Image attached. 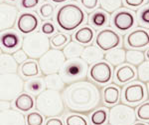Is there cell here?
<instances>
[{
  "label": "cell",
  "mask_w": 149,
  "mask_h": 125,
  "mask_svg": "<svg viewBox=\"0 0 149 125\" xmlns=\"http://www.w3.org/2000/svg\"><path fill=\"white\" fill-rule=\"evenodd\" d=\"M62 92L65 107L76 114H88L102 103L100 88L88 80L69 84Z\"/></svg>",
  "instance_id": "obj_1"
},
{
  "label": "cell",
  "mask_w": 149,
  "mask_h": 125,
  "mask_svg": "<svg viewBox=\"0 0 149 125\" xmlns=\"http://www.w3.org/2000/svg\"><path fill=\"white\" fill-rule=\"evenodd\" d=\"M35 102L37 111L44 117H59L65 112L62 93L58 91L45 89L39 95H37Z\"/></svg>",
  "instance_id": "obj_2"
},
{
  "label": "cell",
  "mask_w": 149,
  "mask_h": 125,
  "mask_svg": "<svg viewBox=\"0 0 149 125\" xmlns=\"http://www.w3.org/2000/svg\"><path fill=\"white\" fill-rule=\"evenodd\" d=\"M86 14L83 9L76 3H67L58 9L56 22L64 31H74L84 23Z\"/></svg>",
  "instance_id": "obj_3"
},
{
  "label": "cell",
  "mask_w": 149,
  "mask_h": 125,
  "mask_svg": "<svg viewBox=\"0 0 149 125\" xmlns=\"http://www.w3.org/2000/svg\"><path fill=\"white\" fill-rule=\"evenodd\" d=\"M88 73V64L84 61L81 57L79 58L68 59L65 61L59 75L65 85L78 82V81L86 80Z\"/></svg>",
  "instance_id": "obj_4"
},
{
  "label": "cell",
  "mask_w": 149,
  "mask_h": 125,
  "mask_svg": "<svg viewBox=\"0 0 149 125\" xmlns=\"http://www.w3.org/2000/svg\"><path fill=\"white\" fill-rule=\"evenodd\" d=\"M23 50L31 59H39L50 49V39L41 32H33L26 35L21 42Z\"/></svg>",
  "instance_id": "obj_5"
},
{
  "label": "cell",
  "mask_w": 149,
  "mask_h": 125,
  "mask_svg": "<svg viewBox=\"0 0 149 125\" xmlns=\"http://www.w3.org/2000/svg\"><path fill=\"white\" fill-rule=\"evenodd\" d=\"M23 79L17 73L0 75V101L11 102L23 92Z\"/></svg>",
  "instance_id": "obj_6"
},
{
  "label": "cell",
  "mask_w": 149,
  "mask_h": 125,
  "mask_svg": "<svg viewBox=\"0 0 149 125\" xmlns=\"http://www.w3.org/2000/svg\"><path fill=\"white\" fill-rule=\"evenodd\" d=\"M38 65L40 72L43 75H50V74L59 73L62 66L66 61L63 51L60 49H49L45 54L40 57Z\"/></svg>",
  "instance_id": "obj_7"
},
{
  "label": "cell",
  "mask_w": 149,
  "mask_h": 125,
  "mask_svg": "<svg viewBox=\"0 0 149 125\" xmlns=\"http://www.w3.org/2000/svg\"><path fill=\"white\" fill-rule=\"evenodd\" d=\"M109 125H133L135 123V110L126 104L113 105L107 113Z\"/></svg>",
  "instance_id": "obj_8"
},
{
  "label": "cell",
  "mask_w": 149,
  "mask_h": 125,
  "mask_svg": "<svg viewBox=\"0 0 149 125\" xmlns=\"http://www.w3.org/2000/svg\"><path fill=\"white\" fill-rule=\"evenodd\" d=\"M147 98V89L142 83L132 82L124 87L122 91V101L126 105L136 106Z\"/></svg>",
  "instance_id": "obj_9"
},
{
  "label": "cell",
  "mask_w": 149,
  "mask_h": 125,
  "mask_svg": "<svg viewBox=\"0 0 149 125\" xmlns=\"http://www.w3.org/2000/svg\"><path fill=\"white\" fill-rule=\"evenodd\" d=\"M120 44V36L110 28H104L97 33L95 37V46L102 51H109L118 47Z\"/></svg>",
  "instance_id": "obj_10"
},
{
  "label": "cell",
  "mask_w": 149,
  "mask_h": 125,
  "mask_svg": "<svg viewBox=\"0 0 149 125\" xmlns=\"http://www.w3.org/2000/svg\"><path fill=\"white\" fill-rule=\"evenodd\" d=\"M88 74L93 81L97 84H107L112 79V67L107 61H98L93 63L91 68H88Z\"/></svg>",
  "instance_id": "obj_11"
},
{
  "label": "cell",
  "mask_w": 149,
  "mask_h": 125,
  "mask_svg": "<svg viewBox=\"0 0 149 125\" xmlns=\"http://www.w3.org/2000/svg\"><path fill=\"white\" fill-rule=\"evenodd\" d=\"M18 9L9 3H0V32L10 30L16 23Z\"/></svg>",
  "instance_id": "obj_12"
},
{
  "label": "cell",
  "mask_w": 149,
  "mask_h": 125,
  "mask_svg": "<svg viewBox=\"0 0 149 125\" xmlns=\"http://www.w3.org/2000/svg\"><path fill=\"white\" fill-rule=\"evenodd\" d=\"M40 21L34 13L31 12H23L19 15L18 19L16 20V26L17 29L22 34H31L35 32L39 27Z\"/></svg>",
  "instance_id": "obj_13"
},
{
  "label": "cell",
  "mask_w": 149,
  "mask_h": 125,
  "mask_svg": "<svg viewBox=\"0 0 149 125\" xmlns=\"http://www.w3.org/2000/svg\"><path fill=\"white\" fill-rule=\"evenodd\" d=\"M112 24L116 29L121 32L128 31L135 25V16L130 10L117 11L112 17Z\"/></svg>",
  "instance_id": "obj_14"
},
{
  "label": "cell",
  "mask_w": 149,
  "mask_h": 125,
  "mask_svg": "<svg viewBox=\"0 0 149 125\" xmlns=\"http://www.w3.org/2000/svg\"><path fill=\"white\" fill-rule=\"evenodd\" d=\"M125 44L129 48L133 49L147 47L149 44V34L147 30L143 28H137L133 30L125 37Z\"/></svg>",
  "instance_id": "obj_15"
},
{
  "label": "cell",
  "mask_w": 149,
  "mask_h": 125,
  "mask_svg": "<svg viewBox=\"0 0 149 125\" xmlns=\"http://www.w3.org/2000/svg\"><path fill=\"white\" fill-rule=\"evenodd\" d=\"M0 45L6 51H14L21 45V37L16 31L7 30L0 34Z\"/></svg>",
  "instance_id": "obj_16"
},
{
  "label": "cell",
  "mask_w": 149,
  "mask_h": 125,
  "mask_svg": "<svg viewBox=\"0 0 149 125\" xmlns=\"http://www.w3.org/2000/svg\"><path fill=\"white\" fill-rule=\"evenodd\" d=\"M0 125H26L25 116L16 109L0 111Z\"/></svg>",
  "instance_id": "obj_17"
},
{
  "label": "cell",
  "mask_w": 149,
  "mask_h": 125,
  "mask_svg": "<svg viewBox=\"0 0 149 125\" xmlns=\"http://www.w3.org/2000/svg\"><path fill=\"white\" fill-rule=\"evenodd\" d=\"M13 105L21 113L29 112L35 106V100L32 97V95L26 92H22L13 100Z\"/></svg>",
  "instance_id": "obj_18"
},
{
  "label": "cell",
  "mask_w": 149,
  "mask_h": 125,
  "mask_svg": "<svg viewBox=\"0 0 149 125\" xmlns=\"http://www.w3.org/2000/svg\"><path fill=\"white\" fill-rule=\"evenodd\" d=\"M103 56L104 55H103L102 51L95 45H88L86 48H84L81 54V58L88 64H93L98 61H102Z\"/></svg>",
  "instance_id": "obj_19"
},
{
  "label": "cell",
  "mask_w": 149,
  "mask_h": 125,
  "mask_svg": "<svg viewBox=\"0 0 149 125\" xmlns=\"http://www.w3.org/2000/svg\"><path fill=\"white\" fill-rule=\"evenodd\" d=\"M45 89H46V86H45L44 78L42 77L36 76V77L29 78L27 81L24 82L23 90H25L26 93L30 95H39Z\"/></svg>",
  "instance_id": "obj_20"
},
{
  "label": "cell",
  "mask_w": 149,
  "mask_h": 125,
  "mask_svg": "<svg viewBox=\"0 0 149 125\" xmlns=\"http://www.w3.org/2000/svg\"><path fill=\"white\" fill-rule=\"evenodd\" d=\"M121 90L117 85H109L102 91V100L103 103L107 105H115L120 99Z\"/></svg>",
  "instance_id": "obj_21"
},
{
  "label": "cell",
  "mask_w": 149,
  "mask_h": 125,
  "mask_svg": "<svg viewBox=\"0 0 149 125\" xmlns=\"http://www.w3.org/2000/svg\"><path fill=\"white\" fill-rule=\"evenodd\" d=\"M125 49L124 48H114L103 56L105 58V61L109 64L110 66H119L125 62Z\"/></svg>",
  "instance_id": "obj_22"
},
{
  "label": "cell",
  "mask_w": 149,
  "mask_h": 125,
  "mask_svg": "<svg viewBox=\"0 0 149 125\" xmlns=\"http://www.w3.org/2000/svg\"><path fill=\"white\" fill-rule=\"evenodd\" d=\"M18 64L12 57L11 54L2 53L0 54V75L1 74L17 73Z\"/></svg>",
  "instance_id": "obj_23"
},
{
  "label": "cell",
  "mask_w": 149,
  "mask_h": 125,
  "mask_svg": "<svg viewBox=\"0 0 149 125\" xmlns=\"http://www.w3.org/2000/svg\"><path fill=\"white\" fill-rule=\"evenodd\" d=\"M95 31L90 26H83L78 29L74 34V39L81 45H88L93 40Z\"/></svg>",
  "instance_id": "obj_24"
},
{
  "label": "cell",
  "mask_w": 149,
  "mask_h": 125,
  "mask_svg": "<svg viewBox=\"0 0 149 125\" xmlns=\"http://www.w3.org/2000/svg\"><path fill=\"white\" fill-rule=\"evenodd\" d=\"M20 73L24 78H32L39 76L40 68L38 65V62L34 59L26 60L25 62H23L20 66Z\"/></svg>",
  "instance_id": "obj_25"
},
{
  "label": "cell",
  "mask_w": 149,
  "mask_h": 125,
  "mask_svg": "<svg viewBox=\"0 0 149 125\" xmlns=\"http://www.w3.org/2000/svg\"><path fill=\"white\" fill-rule=\"evenodd\" d=\"M136 76V72L133 69V67L130 65H121L115 71V80L119 84H124L132 79H134Z\"/></svg>",
  "instance_id": "obj_26"
},
{
  "label": "cell",
  "mask_w": 149,
  "mask_h": 125,
  "mask_svg": "<svg viewBox=\"0 0 149 125\" xmlns=\"http://www.w3.org/2000/svg\"><path fill=\"white\" fill-rule=\"evenodd\" d=\"M44 82H45V86H46V89L62 92L65 88V84L63 82V80H62L61 76L59 75V73L46 75L44 78Z\"/></svg>",
  "instance_id": "obj_27"
},
{
  "label": "cell",
  "mask_w": 149,
  "mask_h": 125,
  "mask_svg": "<svg viewBox=\"0 0 149 125\" xmlns=\"http://www.w3.org/2000/svg\"><path fill=\"white\" fill-rule=\"evenodd\" d=\"M84 50L83 45L79 44L76 41H70L68 44L65 45L63 51V54L65 56L66 60L68 59H73V58H79L81 57V54Z\"/></svg>",
  "instance_id": "obj_28"
},
{
  "label": "cell",
  "mask_w": 149,
  "mask_h": 125,
  "mask_svg": "<svg viewBox=\"0 0 149 125\" xmlns=\"http://www.w3.org/2000/svg\"><path fill=\"white\" fill-rule=\"evenodd\" d=\"M107 21H109L107 14L102 10H97L93 12L88 18V22L95 28H102L107 24Z\"/></svg>",
  "instance_id": "obj_29"
},
{
  "label": "cell",
  "mask_w": 149,
  "mask_h": 125,
  "mask_svg": "<svg viewBox=\"0 0 149 125\" xmlns=\"http://www.w3.org/2000/svg\"><path fill=\"white\" fill-rule=\"evenodd\" d=\"M145 60V56L142 51L139 50H128L125 52V62L133 66H138Z\"/></svg>",
  "instance_id": "obj_30"
},
{
  "label": "cell",
  "mask_w": 149,
  "mask_h": 125,
  "mask_svg": "<svg viewBox=\"0 0 149 125\" xmlns=\"http://www.w3.org/2000/svg\"><path fill=\"white\" fill-rule=\"evenodd\" d=\"M107 121V110L102 107L95 109L91 115V122L93 125H103Z\"/></svg>",
  "instance_id": "obj_31"
},
{
  "label": "cell",
  "mask_w": 149,
  "mask_h": 125,
  "mask_svg": "<svg viewBox=\"0 0 149 125\" xmlns=\"http://www.w3.org/2000/svg\"><path fill=\"white\" fill-rule=\"evenodd\" d=\"M102 11L105 13H114L122 6V0H100Z\"/></svg>",
  "instance_id": "obj_32"
},
{
  "label": "cell",
  "mask_w": 149,
  "mask_h": 125,
  "mask_svg": "<svg viewBox=\"0 0 149 125\" xmlns=\"http://www.w3.org/2000/svg\"><path fill=\"white\" fill-rule=\"evenodd\" d=\"M70 39V36L65 34V33H56L55 35H53L50 39V45H52L54 47V49L56 48H60V47H63L65 45L68 43Z\"/></svg>",
  "instance_id": "obj_33"
},
{
  "label": "cell",
  "mask_w": 149,
  "mask_h": 125,
  "mask_svg": "<svg viewBox=\"0 0 149 125\" xmlns=\"http://www.w3.org/2000/svg\"><path fill=\"white\" fill-rule=\"evenodd\" d=\"M138 79L142 82L147 83L149 80V62L148 60H144L137 67Z\"/></svg>",
  "instance_id": "obj_34"
},
{
  "label": "cell",
  "mask_w": 149,
  "mask_h": 125,
  "mask_svg": "<svg viewBox=\"0 0 149 125\" xmlns=\"http://www.w3.org/2000/svg\"><path fill=\"white\" fill-rule=\"evenodd\" d=\"M26 125H43L44 116L38 111H32L25 117Z\"/></svg>",
  "instance_id": "obj_35"
},
{
  "label": "cell",
  "mask_w": 149,
  "mask_h": 125,
  "mask_svg": "<svg viewBox=\"0 0 149 125\" xmlns=\"http://www.w3.org/2000/svg\"><path fill=\"white\" fill-rule=\"evenodd\" d=\"M66 125H88V121L83 115L74 113L66 117Z\"/></svg>",
  "instance_id": "obj_36"
},
{
  "label": "cell",
  "mask_w": 149,
  "mask_h": 125,
  "mask_svg": "<svg viewBox=\"0 0 149 125\" xmlns=\"http://www.w3.org/2000/svg\"><path fill=\"white\" fill-rule=\"evenodd\" d=\"M135 115L137 116L138 119L148 122L149 121V102L145 101L141 105H139V107L137 108V110H136Z\"/></svg>",
  "instance_id": "obj_37"
},
{
  "label": "cell",
  "mask_w": 149,
  "mask_h": 125,
  "mask_svg": "<svg viewBox=\"0 0 149 125\" xmlns=\"http://www.w3.org/2000/svg\"><path fill=\"white\" fill-rule=\"evenodd\" d=\"M138 19L139 22H140L141 25H144L146 28L148 27L149 24V6L148 4L146 3L140 10L138 11Z\"/></svg>",
  "instance_id": "obj_38"
},
{
  "label": "cell",
  "mask_w": 149,
  "mask_h": 125,
  "mask_svg": "<svg viewBox=\"0 0 149 125\" xmlns=\"http://www.w3.org/2000/svg\"><path fill=\"white\" fill-rule=\"evenodd\" d=\"M55 10L54 5L50 3H44L43 5L40 6L39 8V13L43 18H50L53 15Z\"/></svg>",
  "instance_id": "obj_39"
},
{
  "label": "cell",
  "mask_w": 149,
  "mask_h": 125,
  "mask_svg": "<svg viewBox=\"0 0 149 125\" xmlns=\"http://www.w3.org/2000/svg\"><path fill=\"white\" fill-rule=\"evenodd\" d=\"M55 31H56V28H55V25L51 21H46V22H44L42 24V26H41V33L46 36L54 34Z\"/></svg>",
  "instance_id": "obj_40"
},
{
  "label": "cell",
  "mask_w": 149,
  "mask_h": 125,
  "mask_svg": "<svg viewBox=\"0 0 149 125\" xmlns=\"http://www.w3.org/2000/svg\"><path fill=\"white\" fill-rule=\"evenodd\" d=\"M12 57L15 60V62L17 64H22L23 62H25L26 60H28V56L26 55L25 52L22 49H17L12 55Z\"/></svg>",
  "instance_id": "obj_41"
},
{
  "label": "cell",
  "mask_w": 149,
  "mask_h": 125,
  "mask_svg": "<svg viewBox=\"0 0 149 125\" xmlns=\"http://www.w3.org/2000/svg\"><path fill=\"white\" fill-rule=\"evenodd\" d=\"M41 0H20V6L22 9H32L39 5Z\"/></svg>",
  "instance_id": "obj_42"
},
{
  "label": "cell",
  "mask_w": 149,
  "mask_h": 125,
  "mask_svg": "<svg viewBox=\"0 0 149 125\" xmlns=\"http://www.w3.org/2000/svg\"><path fill=\"white\" fill-rule=\"evenodd\" d=\"M80 2L84 8L88 11L95 9L98 4V0H80Z\"/></svg>",
  "instance_id": "obj_43"
},
{
  "label": "cell",
  "mask_w": 149,
  "mask_h": 125,
  "mask_svg": "<svg viewBox=\"0 0 149 125\" xmlns=\"http://www.w3.org/2000/svg\"><path fill=\"white\" fill-rule=\"evenodd\" d=\"M145 1L146 0H123L124 4L130 8H137V7L142 5Z\"/></svg>",
  "instance_id": "obj_44"
},
{
  "label": "cell",
  "mask_w": 149,
  "mask_h": 125,
  "mask_svg": "<svg viewBox=\"0 0 149 125\" xmlns=\"http://www.w3.org/2000/svg\"><path fill=\"white\" fill-rule=\"evenodd\" d=\"M45 125H65L64 121L59 117H51L46 121Z\"/></svg>",
  "instance_id": "obj_45"
},
{
  "label": "cell",
  "mask_w": 149,
  "mask_h": 125,
  "mask_svg": "<svg viewBox=\"0 0 149 125\" xmlns=\"http://www.w3.org/2000/svg\"><path fill=\"white\" fill-rule=\"evenodd\" d=\"M6 109H10V102L8 101H0V111Z\"/></svg>",
  "instance_id": "obj_46"
},
{
  "label": "cell",
  "mask_w": 149,
  "mask_h": 125,
  "mask_svg": "<svg viewBox=\"0 0 149 125\" xmlns=\"http://www.w3.org/2000/svg\"><path fill=\"white\" fill-rule=\"evenodd\" d=\"M50 1H52L53 3H55V4H61V3H64V2L68 1V0H50Z\"/></svg>",
  "instance_id": "obj_47"
},
{
  "label": "cell",
  "mask_w": 149,
  "mask_h": 125,
  "mask_svg": "<svg viewBox=\"0 0 149 125\" xmlns=\"http://www.w3.org/2000/svg\"><path fill=\"white\" fill-rule=\"evenodd\" d=\"M133 125H148L147 123H142V122H138V123H134Z\"/></svg>",
  "instance_id": "obj_48"
},
{
  "label": "cell",
  "mask_w": 149,
  "mask_h": 125,
  "mask_svg": "<svg viewBox=\"0 0 149 125\" xmlns=\"http://www.w3.org/2000/svg\"><path fill=\"white\" fill-rule=\"evenodd\" d=\"M0 54H2V49H1V47H0Z\"/></svg>",
  "instance_id": "obj_49"
},
{
  "label": "cell",
  "mask_w": 149,
  "mask_h": 125,
  "mask_svg": "<svg viewBox=\"0 0 149 125\" xmlns=\"http://www.w3.org/2000/svg\"><path fill=\"white\" fill-rule=\"evenodd\" d=\"M8 1H11V2H13V1H15V0H8Z\"/></svg>",
  "instance_id": "obj_50"
}]
</instances>
